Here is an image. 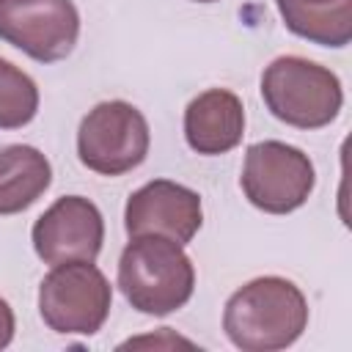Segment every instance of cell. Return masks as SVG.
<instances>
[{
	"instance_id": "4",
	"label": "cell",
	"mask_w": 352,
	"mask_h": 352,
	"mask_svg": "<svg viewBox=\"0 0 352 352\" xmlns=\"http://www.w3.org/2000/svg\"><path fill=\"white\" fill-rule=\"evenodd\" d=\"M113 289L94 261L55 264L38 286V314L52 333L94 336L110 316Z\"/></svg>"
},
{
	"instance_id": "11",
	"label": "cell",
	"mask_w": 352,
	"mask_h": 352,
	"mask_svg": "<svg viewBox=\"0 0 352 352\" xmlns=\"http://www.w3.org/2000/svg\"><path fill=\"white\" fill-rule=\"evenodd\" d=\"M52 182L50 160L25 143L0 148V214H19L33 206Z\"/></svg>"
},
{
	"instance_id": "10",
	"label": "cell",
	"mask_w": 352,
	"mask_h": 352,
	"mask_svg": "<svg viewBox=\"0 0 352 352\" xmlns=\"http://www.w3.org/2000/svg\"><path fill=\"white\" fill-rule=\"evenodd\" d=\"M245 135L242 99L228 88L198 94L184 110V140L192 151L214 157L239 146Z\"/></svg>"
},
{
	"instance_id": "12",
	"label": "cell",
	"mask_w": 352,
	"mask_h": 352,
	"mask_svg": "<svg viewBox=\"0 0 352 352\" xmlns=\"http://www.w3.org/2000/svg\"><path fill=\"white\" fill-rule=\"evenodd\" d=\"M283 25L314 44L346 47L352 38V0H275Z\"/></svg>"
},
{
	"instance_id": "14",
	"label": "cell",
	"mask_w": 352,
	"mask_h": 352,
	"mask_svg": "<svg viewBox=\"0 0 352 352\" xmlns=\"http://www.w3.org/2000/svg\"><path fill=\"white\" fill-rule=\"evenodd\" d=\"M14 330H16V322H14V308L8 305V300L0 297V349H6L14 338Z\"/></svg>"
},
{
	"instance_id": "7",
	"label": "cell",
	"mask_w": 352,
	"mask_h": 352,
	"mask_svg": "<svg viewBox=\"0 0 352 352\" xmlns=\"http://www.w3.org/2000/svg\"><path fill=\"white\" fill-rule=\"evenodd\" d=\"M80 36L72 0H0V38L33 60H63Z\"/></svg>"
},
{
	"instance_id": "2",
	"label": "cell",
	"mask_w": 352,
	"mask_h": 352,
	"mask_svg": "<svg viewBox=\"0 0 352 352\" xmlns=\"http://www.w3.org/2000/svg\"><path fill=\"white\" fill-rule=\"evenodd\" d=\"M118 289L140 314L168 316L192 297V258L184 253V245L168 236H132L118 258Z\"/></svg>"
},
{
	"instance_id": "13",
	"label": "cell",
	"mask_w": 352,
	"mask_h": 352,
	"mask_svg": "<svg viewBox=\"0 0 352 352\" xmlns=\"http://www.w3.org/2000/svg\"><path fill=\"white\" fill-rule=\"evenodd\" d=\"M38 113V85L11 60L0 58V129H19Z\"/></svg>"
},
{
	"instance_id": "6",
	"label": "cell",
	"mask_w": 352,
	"mask_h": 352,
	"mask_svg": "<svg viewBox=\"0 0 352 352\" xmlns=\"http://www.w3.org/2000/svg\"><path fill=\"white\" fill-rule=\"evenodd\" d=\"M316 173L308 154L283 140L253 143L245 154L239 187L245 198L267 214H289L314 192Z\"/></svg>"
},
{
	"instance_id": "9",
	"label": "cell",
	"mask_w": 352,
	"mask_h": 352,
	"mask_svg": "<svg viewBox=\"0 0 352 352\" xmlns=\"http://www.w3.org/2000/svg\"><path fill=\"white\" fill-rule=\"evenodd\" d=\"M204 223L201 195L179 182L154 179L138 187L124 206V228L129 236L160 234L187 245Z\"/></svg>"
},
{
	"instance_id": "8",
	"label": "cell",
	"mask_w": 352,
	"mask_h": 352,
	"mask_svg": "<svg viewBox=\"0 0 352 352\" xmlns=\"http://www.w3.org/2000/svg\"><path fill=\"white\" fill-rule=\"evenodd\" d=\"M30 239L44 264L94 261L104 242V220L94 201L63 195L33 223Z\"/></svg>"
},
{
	"instance_id": "3",
	"label": "cell",
	"mask_w": 352,
	"mask_h": 352,
	"mask_svg": "<svg viewBox=\"0 0 352 352\" xmlns=\"http://www.w3.org/2000/svg\"><path fill=\"white\" fill-rule=\"evenodd\" d=\"M261 96L278 121L297 129L327 126L344 104L336 72L300 55H280L264 69Z\"/></svg>"
},
{
	"instance_id": "15",
	"label": "cell",
	"mask_w": 352,
	"mask_h": 352,
	"mask_svg": "<svg viewBox=\"0 0 352 352\" xmlns=\"http://www.w3.org/2000/svg\"><path fill=\"white\" fill-rule=\"evenodd\" d=\"M195 3H214V0H195Z\"/></svg>"
},
{
	"instance_id": "1",
	"label": "cell",
	"mask_w": 352,
	"mask_h": 352,
	"mask_svg": "<svg viewBox=\"0 0 352 352\" xmlns=\"http://www.w3.org/2000/svg\"><path fill=\"white\" fill-rule=\"evenodd\" d=\"M308 327V300L297 283L280 275L253 278L223 308V330L242 352H275L292 346Z\"/></svg>"
},
{
	"instance_id": "5",
	"label": "cell",
	"mask_w": 352,
	"mask_h": 352,
	"mask_svg": "<svg viewBox=\"0 0 352 352\" xmlns=\"http://www.w3.org/2000/svg\"><path fill=\"white\" fill-rule=\"evenodd\" d=\"M151 132L143 113L124 102L110 99L91 107L77 129L80 162L102 176H121L135 170L148 154Z\"/></svg>"
}]
</instances>
